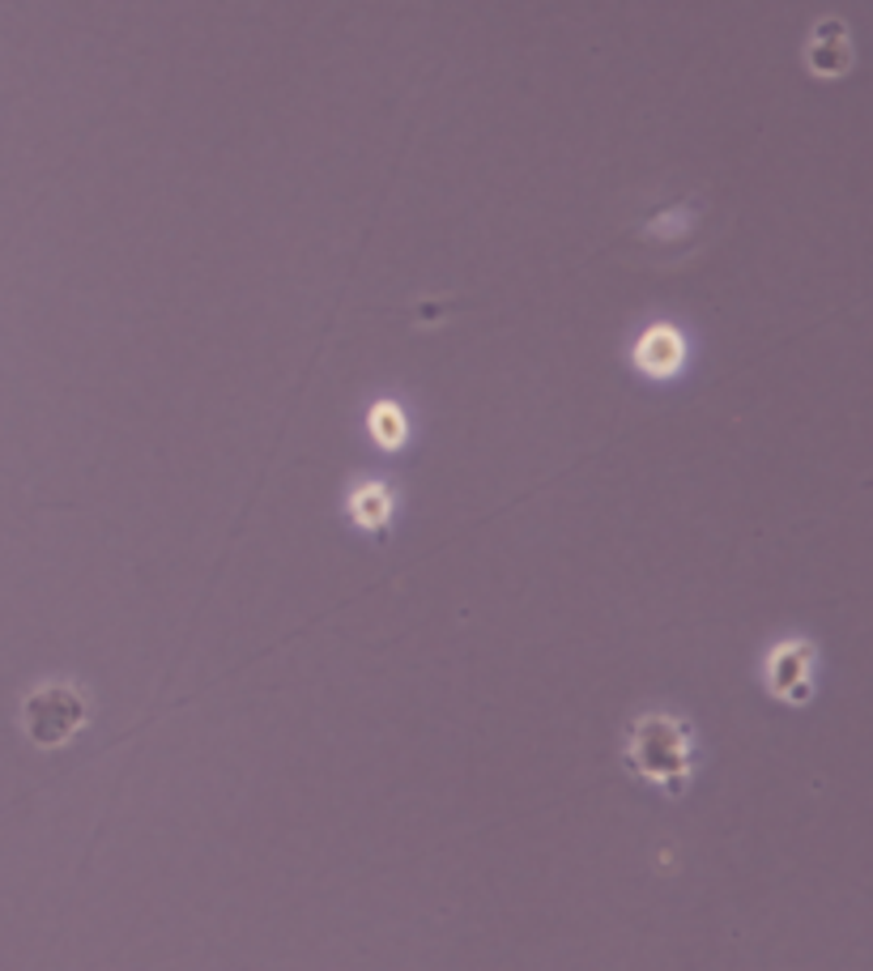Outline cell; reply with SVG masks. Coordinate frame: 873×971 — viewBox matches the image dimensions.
<instances>
[{
  "label": "cell",
  "mask_w": 873,
  "mask_h": 971,
  "mask_svg": "<svg viewBox=\"0 0 873 971\" xmlns=\"http://www.w3.org/2000/svg\"><path fill=\"white\" fill-rule=\"evenodd\" d=\"M622 763L631 776L648 780L665 796H682L695 776V738L682 716L669 711H644L639 720L626 724Z\"/></svg>",
  "instance_id": "6da1fadb"
},
{
  "label": "cell",
  "mask_w": 873,
  "mask_h": 971,
  "mask_svg": "<svg viewBox=\"0 0 873 971\" xmlns=\"http://www.w3.org/2000/svg\"><path fill=\"white\" fill-rule=\"evenodd\" d=\"M89 720V699L86 691H77L73 682H44L26 695L22 704V729L35 746H64L82 733V724Z\"/></svg>",
  "instance_id": "7a4b0ae2"
},
{
  "label": "cell",
  "mask_w": 873,
  "mask_h": 971,
  "mask_svg": "<svg viewBox=\"0 0 873 971\" xmlns=\"http://www.w3.org/2000/svg\"><path fill=\"white\" fill-rule=\"evenodd\" d=\"M767 686H772V695H780L785 704H805L810 691H814V648L801 644V639L780 644V648L767 657Z\"/></svg>",
  "instance_id": "3957f363"
},
{
  "label": "cell",
  "mask_w": 873,
  "mask_h": 971,
  "mask_svg": "<svg viewBox=\"0 0 873 971\" xmlns=\"http://www.w3.org/2000/svg\"><path fill=\"white\" fill-rule=\"evenodd\" d=\"M805 64L818 73V77H844L852 69V39H848V26L844 22H818L810 44H805Z\"/></svg>",
  "instance_id": "277c9868"
},
{
  "label": "cell",
  "mask_w": 873,
  "mask_h": 971,
  "mask_svg": "<svg viewBox=\"0 0 873 971\" xmlns=\"http://www.w3.org/2000/svg\"><path fill=\"white\" fill-rule=\"evenodd\" d=\"M682 337H678V328H669V324H656L648 328L644 337H639V346H635V362L648 371V375H673L678 367H682Z\"/></svg>",
  "instance_id": "5b68a950"
},
{
  "label": "cell",
  "mask_w": 873,
  "mask_h": 971,
  "mask_svg": "<svg viewBox=\"0 0 873 971\" xmlns=\"http://www.w3.org/2000/svg\"><path fill=\"white\" fill-rule=\"evenodd\" d=\"M349 512H354V520H358L362 529L380 532L388 525V516H393V494H388V485L380 482L358 485V490L349 494Z\"/></svg>",
  "instance_id": "8992f818"
},
{
  "label": "cell",
  "mask_w": 873,
  "mask_h": 971,
  "mask_svg": "<svg viewBox=\"0 0 873 971\" xmlns=\"http://www.w3.org/2000/svg\"><path fill=\"white\" fill-rule=\"evenodd\" d=\"M371 427H375V440L384 443V447H396V443L405 440V418L396 413L393 405H380L375 418H371Z\"/></svg>",
  "instance_id": "52a82bcc"
}]
</instances>
